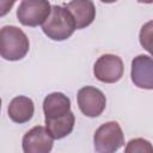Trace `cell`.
<instances>
[{
    "mask_svg": "<svg viewBox=\"0 0 153 153\" xmlns=\"http://www.w3.org/2000/svg\"><path fill=\"white\" fill-rule=\"evenodd\" d=\"M29 38L23 30L13 25L0 29V56L7 61H18L29 53Z\"/></svg>",
    "mask_w": 153,
    "mask_h": 153,
    "instance_id": "cell-1",
    "label": "cell"
},
{
    "mask_svg": "<svg viewBox=\"0 0 153 153\" xmlns=\"http://www.w3.org/2000/svg\"><path fill=\"white\" fill-rule=\"evenodd\" d=\"M42 30L53 41H65L75 31V23L65 6L54 5L48 18L42 24Z\"/></svg>",
    "mask_w": 153,
    "mask_h": 153,
    "instance_id": "cell-2",
    "label": "cell"
},
{
    "mask_svg": "<svg viewBox=\"0 0 153 153\" xmlns=\"http://www.w3.org/2000/svg\"><path fill=\"white\" fill-rule=\"evenodd\" d=\"M94 149L99 153H112L124 145V134L116 121L102 124L93 136Z\"/></svg>",
    "mask_w": 153,
    "mask_h": 153,
    "instance_id": "cell-3",
    "label": "cell"
},
{
    "mask_svg": "<svg viewBox=\"0 0 153 153\" xmlns=\"http://www.w3.org/2000/svg\"><path fill=\"white\" fill-rule=\"evenodd\" d=\"M51 6L48 0H23L17 10V18L25 26H38L44 23Z\"/></svg>",
    "mask_w": 153,
    "mask_h": 153,
    "instance_id": "cell-4",
    "label": "cell"
},
{
    "mask_svg": "<svg viewBox=\"0 0 153 153\" xmlns=\"http://www.w3.org/2000/svg\"><path fill=\"white\" fill-rule=\"evenodd\" d=\"M124 72L123 61L121 57L114 54H105L98 57L93 66V74L94 76L105 84H114L117 82Z\"/></svg>",
    "mask_w": 153,
    "mask_h": 153,
    "instance_id": "cell-5",
    "label": "cell"
},
{
    "mask_svg": "<svg viewBox=\"0 0 153 153\" xmlns=\"http://www.w3.org/2000/svg\"><path fill=\"white\" fill-rule=\"evenodd\" d=\"M78 105L85 116L98 117L105 110L106 98L99 88L85 86L78 92Z\"/></svg>",
    "mask_w": 153,
    "mask_h": 153,
    "instance_id": "cell-6",
    "label": "cell"
},
{
    "mask_svg": "<svg viewBox=\"0 0 153 153\" xmlns=\"http://www.w3.org/2000/svg\"><path fill=\"white\" fill-rule=\"evenodd\" d=\"M54 137L48 129L42 126H36L26 131L23 136V151L25 153H48L51 151Z\"/></svg>",
    "mask_w": 153,
    "mask_h": 153,
    "instance_id": "cell-7",
    "label": "cell"
},
{
    "mask_svg": "<svg viewBox=\"0 0 153 153\" xmlns=\"http://www.w3.org/2000/svg\"><path fill=\"white\" fill-rule=\"evenodd\" d=\"M131 80L140 88H153V60L149 55H137L131 61Z\"/></svg>",
    "mask_w": 153,
    "mask_h": 153,
    "instance_id": "cell-8",
    "label": "cell"
},
{
    "mask_svg": "<svg viewBox=\"0 0 153 153\" xmlns=\"http://www.w3.org/2000/svg\"><path fill=\"white\" fill-rule=\"evenodd\" d=\"M65 7L72 14L75 29H84L91 25L96 18V7L92 0H72Z\"/></svg>",
    "mask_w": 153,
    "mask_h": 153,
    "instance_id": "cell-9",
    "label": "cell"
},
{
    "mask_svg": "<svg viewBox=\"0 0 153 153\" xmlns=\"http://www.w3.org/2000/svg\"><path fill=\"white\" fill-rule=\"evenodd\" d=\"M35 112V105L31 98L25 96L14 97L8 105V117L16 123L29 122Z\"/></svg>",
    "mask_w": 153,
    "mask_h": 153,
    "instance_id": "cell-10",
    "label": "cell"
},
{
    "mask_svg": "<svg viewBox=\"0 0 153 153\" xmlns=\"http://www.w3.org/2000/svg\"><path fill=\"white\" fill-rule=\"evenodd\" d=\"M68 111H71V100L61 92H53L43 100V112L45 118H55Z\"/></svg>",
    "mask_w": 153,
    "mask_h": 153,
    "instance_id": "cell-11",
    "label": "cell"
},
{
    "mask_svg": "<svg viewBox=\"0 0 153 153\" xmlns=\"http://www.w3.org/2000/svg\"><path fill=\"white\" fill-rule=\"evenodd\" d=\"M74 123L75 116L72 111H68L67 114L55 118H45V128L56 140L63 139L69 135L74 128Z\"/></svg>",
    "mask_w": 153,
    "mask_h": 153,
    "instance_id": "cell-12",
    "label": "cell"
},
{
    "mask_svg": "<svg viewBox=\"0 0 153 153\" xmlns=\"http://www.w3.org/2000/svg\"><path fill=\"white\" fill-rule=\"evenodd\" d=\"M153 148L149 143V141L145 140V139H134V140H130L126 147V152L127 153H135V152H139V153H142V152H152Z\"/></svg>",
    "mask_w": 153,
    "mask_h": 153,
    "instance_id": "cell-13",
    "label": "cell"
},
{
    "mask_svg": "<svg viewBox=\"0 0 153 153\" xmlns=\"http://www.w3.org/2000/svg\"><path fill=\"white\" fill-rule=\"evenodd\" d=\"M151 26H152V22H148L145 26H142V29L140 31V43L148 51H151V36H152Z\"/></svg>",
    "mask_w": 153,
    "mask_h": 153,
    "instance_id": "cell-14",
    "label": "cell"
},
{
    "mask_svg": "<svg viewBox=\"0 0 153 153\" xmlns=\"http://www.w3.org/2000/svg\"><path fill=\"white\" fill-rule=\"evenodd\" d=\"M16 0H0V18L10 13Z\"/></svg>",
    "mask_w": 153,
    "mask_h": 153,
    "instance_id": "cell-15",
    "label": "cell"
},
{
    "mask_svg": "<svg viewBox=\"0 0 153 153\" xmlns=\"http://www.w3.org/2000/svg\"><path fill=\"white\" fill-rule=\"evenodd\" d=\"M139 2H142V4H152L153 0H137Z\"/></svg>",
    "mask_w": 153,
    "mask_h": 153,
    "instance_id": "cell-16",
    "label": "cell"
},
{
    "mask_svg": "<svg viewBox=\"0 0 153 153\" xmlns=\"http://www.w3.org/2000/svg\"><path fill=\"white\" fill-rule=\"evenodd\" d=\"M100 1H103V2H105V4H111V2H115V1H117V0H100Z\"/></svg>",
    "mask_w": 153,
    "mask_h": 153,
    "instance_id": "cell-17",
    "label": "cell"
},
{
    "mask_svg": "<svg viewBox=\"0 0 153 153\" xmlns=\"http://www.w3.org/2000/svg\"><path fill=\"white\" fill-rule=\"evenodd\" d=\"M0 110H1V98H0Z\"/></svg>",
    "mask_w": 153,
    "mask_h": 153,
    "instance_id": "cell-18",
    "label": "cell"
}]
</instances>
